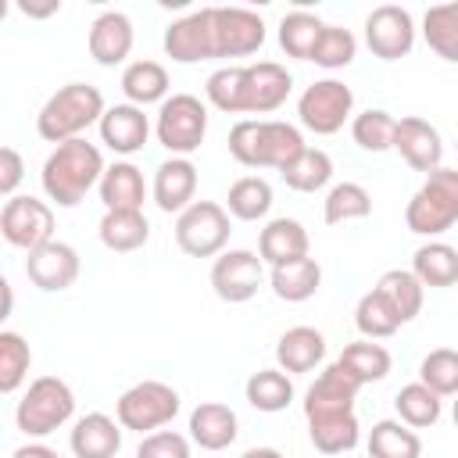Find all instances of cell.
<instances>
[{"label": "cell", "instance_id": "38", "mask_svg": "<svg viewBox=\"0 0 458 458\" xmlns=\"http://www.w3.org/2000/svg\"><path fill=\"white\" fill-rule=\"evenodd\" d=\"M336 361H340L361 386H365V383H379V379H386V372H390V365H394L390 351H386L383 344H372V340L347 344V347L340 351Z\"/></svg>", "mask_w": 458, "mask_h": 458}, {"label": "cell", "instance_id": "26", "mask_svg": "<svg viewBox=\"0 0 458 458\" xmlns=\"http://www.w3.org/2000/svg\"><path fill=\"white\" fill-rule=\"evenodd\" d=\"M322 358H326V336L315 326H293L276 344V365L290 376L311 372L315 365H322Z\"/></svg>", "mask_w": 458, "mask_h": 458}, {"label": "cell", "instance_id": "14", "mask_svg": "<svg viewBox=\"0 0 458 458\" xmlns=\"http://www.w3.org/2000/svg\"><path fill=\"white\" fill-rule=\"evenodd\" d=\"M265 279V261L254 250H222L211 265V290L225 304H243L258 293Z\"/></svg>", "mask_w": 458, "mask_h": 458}, {"label": "cell", "instance_id": "29", "mask_svg": "<svg viewBox=\"0 0 458 458\" xmlns=\"http://www.w3.org/2000/svg\"><path fill=\"white\" fill-rule=\"evenodd\" d=\"M97 236L107 250L129 254V250H140L150 240V222H147L143 211H104V218L97 225Z\"/></svg>", "mask_w": 458, "mask_h": 458}, {"label": "cell", "instance_id": "25", "mask_svg": "<svg viewBox=\"0 0 458 458\" xmlns=\"http://www.w3.org/2000/svg\"><path fill=\"white\" fill-rule=\"evenodd\" d=\"M258 254L265 265H286L297 258H308V229L297 218H272L258 236Z\"/></svg>", "mask_w": 458, "mask_h": 458}, {"label": "cell", "instance_id": "35", "mask_svg": "<svg viewBox=\"0 0 458 458\" xmlns=\"http://www.w3.org/2000/svg\"><path fill=\"white\" fill-rule=\"evenodd\" d=\"M322 29L326 25L311 11H290V14H283V21H279V47H283V54L286 57H297V61H311Z\"/></svg>", "mask_w": 458, "mask_h": 458}, {"label": "cell", "instance_id": "27", "mask_svg": "<svg viewBox=\"0 0 458 458\" xmlns=\"http://www.w3.org/2000/svg\"><path fill=\"white\" fill-rule=\"evenodd\" d=\"M268 283H272V293H276L279 301L301 304V301H308V297L318 293V286H322V268H318L315 258H297V261L276 265L272 276H268Z\"/></svg>", "mask_w": 458, "mask_h": 458}, {"label": "cell", "instance_id": "24", "mask_svg": "<svg viewBox=\"0 0 458 458\" xmlns=\"http://www.w3.org/2000/svg\"><path fill=\"white\" fill-rule=\"evenodd\" d=\"M97 190H100L104 211H143L147 182H143V172L132 161L107 165V172H104V179H100Z\"/></svg>", "mask_w": 458, "mask_h": 458}, {"label": "cell", "instance_id": "50", "mask_svg": "<svg viewBox=\"0 0 458 458\" xmlns=\"http://www.w3.org/2000/svg\"><path fill=\"white\" fill-rule=\"evenodd\" d=\"M61 4L57 0H50V4H43V7H32V4H18V11L21 14H32V18H47V14H54Z\"/></svg>", "mask_w": 458, "mask_h": 458}, {"label": "cell", "instance_id": "5", "mask_svg": "<svg viewBox=\"0 0 458 458\" xmlns=\"http://www.w3.org/2000/svg\"><path fill=\"white\" fill-rule=\"evenodd\" d=\"M404 222L415 236H440L458 222V168H437L411 193Z\"/></svg>", "mask_w": 458, "mask_h": 458}, {"label": "cell", "instance_id": "4", "mask_svg": "<svg viewBox=\"0 0 458 458\" xmlns=\"http://www.w3.org/2000/svg\"><path fill=\"white\" fill-rule=\"evenodd\" d=\"M104 93L89 82H68L61 86L36 114V132L47 143H68V140H82V132L89 125H100L104 118Z\"/></svg>", "mask_w": 458, "mask_h": 458}, {"label": "cell", "instance_id": "13", "mask_svg": "<svg viewBox=\"0 0 458 458\" xmlns=\"http://www.w3.org/2000/svg\"><path fill=\"white\" fill-rule=\"evenodd\" d=\"M365 43L379 61H401L415 47V21L408 7L379 4L365 18Z\"/></svg>", "mask_w": 458, "mask_h": 458}, {"label": "cell", "instance_id": "48", "mask_svg": "<svg viewBox=\"0 0 458 458\" xmlns=\"http://www.w3.org/2000/svg\"><path fill=\"white\" fill-rule=\"evenodd\" d=\"M21 175H25V165H21V154L7 143V147H0V193L11 200L14 197V190H18V182H21Z\"/></svg>", "mask_w": 458, "mask_h": 458}, {"label": "cell", "instance_id": "21", "mask_svg": "<svg viewBox=\"0 0 458 458\" xmlns=\"http://www.w3.org/2000/svg\"><path fill=\"white\" fill-rule=\"evenodd\" d=\"M150 136V118L136 104H114L100 118V143L111 147L114 154H136L147 147Z\"/></svg>", "mask_w": 458, "mask_h": 458}, {"label": "cell", "instance_id": "49", "mask_svg": "<svg viewBox=\"0 0 458 458\" xmlns=\"http://www.w3.org/2000/svg\"><path fill=\"white\" fill-rule=\"evenodd\" d=\"M11 458H61V454L54 447H47V444H21V447H14Z\"/></svg>", "mask_w": 458, "mask_h": 458}, {"label": "cell", "instance_id": "28", "mask_svg": "<svg viewBox=\"0 0 458 458\" xmlns=\"http://www.w3.org/2000/svg\"><path fill=\"white\" fill-rule=\"evenodd\" d=\"M122 93L125 104L147 107V104H165L168 100V72L157 61H132L122 72Z\"/></svg>", "mask_w": 458, "mask_h": 458}, {"label": "cell", "instance_id": "15", "mask_svg": "<svg viewBox=\"0 0 458 458\" xmlns=\"http://www.w3.org/2000/svg\"><path fill=\"white\" fill-rule=\"evenodd\" d=\"M215 21V57H247L265 43V21L247 7H211Z\"/></svg>", "mask_w": 458, "mask_h": 458}, {"label": "cell", "instance_id": "17", "mask_svg": "<svg viewBox=\"0 0 458 458\" xmlns=\"http://www.w3.org/2000/svg\"><path fill=\"white\" fill-rule=\"evenodd\" d=\"M394 150L408 161V168L415 172H437L440 157H444V140L437 132V125H429L419 114L397 118V132H394Z\"/></svg>", "mask_w": 458, "mask_h": 458}, {"label": "cell", "instance_id": "43", "mask_svg": "<svg viewBox=\"0 0 458 458\" xmlns=\"http://www.w3.org/2000/svg\"><path fill=\"white\" fill-rule=\"evenodd\" d=\"M29 365H32V351L25 336L14 329H4L0 333V394H14L25 383Z\"/></svg>", "mask_w": 458, "mask_h": 458}, {"label": "cell", "instance_id": "18", "mask_svg": "<svg viewBox=\"0 0 458 458\" xmlns=\"http://www.w3.org/2000/svg\"><path fill=\"white\" fill-rule=\"evenodd\" d=\"M25 276H29L32 286H39L47 293L68 290L79 279V250L72 243L50 240L47 247H39L25 258Z\"/></svg>", "mask_w": 458, "mask_h": 458}, {"label": "cell", "instance_id": "6", "mask_svg": "<svg viewBox=\"0 0 458 458\" xmlns=\"http://www.w3.org/2000/svg\"><path fill=\"white\" fill-rule=\"evenodd\" d=\"M75 415V394L57 376H39L29 383L14 408V422L25 437H50Z\"/></svg>", "mask_w": 458, "mask_h": 458}, {"label": "cell", "instance_id": "37", "mask_svg": "<svg viewBox=\"0 0 458 458\" xmlns=\"http://www.w3.org/2000/svg\"><path fill=\"white\" fill-rule=\"evenodd\" d=\"M225 211L240 222H258L272 211V186L268 179L261 175H243L229 186V197H225Z\"/></svg>", "mask_w": 458, "mask_h": 458}, {"label": "cell", "instance_id": "40", "mask_svg": "<svg viewBox=\"0 0 458 458\" xmlns=\"http://www.w3.org/2000/svg\"><path fill=\"white\" fill-rule=\"evenodd\" d=\"M369 215H372V197L361 182H336L322 200L326 225H344V222L369 218Z\"/></svg>", "mask_w": 458, "mask_h": 458}, {"label": "cell", "instance_id": "10", "mask_svg": "<svg viewBox=\"0 0 458 458\" xmlns=\"http://www.w3.org/2000/svg\"><path fill=\"white\" fill-rule=\"evenodd\" d=\"M354 111V93L340 79H318L297 97V118L315 136H333Z\"/></svg>", "mask_w": 458, "mask_h": 458}, {"label": "cell", "instance_id": "20", "mask_svg": "<svg viewBox=\"0 0 458 458\" xmlns=\"http://www.w3.org/2000/svg\"><path fill=\"white\" fill-rule=\"evenodd\" d=\"M132 21H129V14H122V11H104V14H97L93 18V25H89V57L97 61V64H104V68H111V64H122L129 54H132Z\"/></svg>", "mask_w": 458, "mask_h": 458}, {"label": "cell", "instance_id": "41", "mask_svg": "<svg viewBox=\"0 0 458 458\" xmlns=\"http://www.w3.org/2000/svg\"><path fill=\"white\" fill-rule=\"evenodd\" d=\"M354 326L365 340H386L401 329V318L394 315V308L386 304V297L372 286L369 293H361L358 308H354Z\"/></svg>", "mask_w": 458, "mask_h": 458}, {"label": "cell", "instance_id": "52", "mask_svg": "<svg viewBox=\"0 0 458 458\" xmlns=\"http://www.w3.org/2000/svg\"><path fill=\"white\" fill-rule=\"evenodd\" d=\"M451 419H454V429H458V401H454V408H451Z\"/></svg>", "mask_w": 458, "mask_h": 458}, {"label": "cell", "instance_id": "33", "mask_svg": "<svg viewBox=\"0 0 458 458\" xmlns=\"http://www.w3.org/2000/svg\"><path fill=\"white\" fill-rule=\"evenodd\" d=\"M422 440L401 419H379L369 429V458H419Z\"/></svg>", "mask_w": 458, "mask_h": 458}, {"label": "cell", "instance_id": "1", "mask_svg": "<svg viewBox=\"0 0 458 458\" xmlns=\"http://www.w3.org/2000/svg\"><path fill=\"white\" fill-rule=\"evenodd\" d=\"M293 89V75L276 61H258L243 68H218L208 75L204 93L211 107L225 114H272L286 104Z\"/></svg>", "mask_w": 458, "mask_h": 458}, {"label": "cell", "instance_id": "34", "mask_svg": "<svg viewBox=\"0 0 458 458\" xmlns=\"http://www.w3.org/2000/svg\"><path fill=\"white\" fill-rule=\"evenodd\" d=\"M422 39L437 57L458 64V0L437 4L422 14Z\"/></svg>", "mask_w": 458, "mask_h": 458}, {"label": "cell", "instance_id": "9", "mask_svg": "<svg viewBox=\"0 0 458 458\" xmlns=\"http://www.w3.org/2000/svg\"><path fill=\"white\" fill-rule=\"evenodd\" d=\"M229 211L215 200H193L175 218V243L190 258H215L229 243Z\"/></svg>", "mask_w": 458, "mask_h": 458}, {"label": "cell", "instance_id": "7", "mask_svg": "<svg viewBox=\"0 0 458 458\" xmlns=\"http://www.w3.org/2000/svg\"><path fill=\"white\" fill-rule=\"evenodd\" d=\"M154 136H157V143L172 157H190L204 143V136H208V107L200 104V97H193V93H172L157 107Z\"/></svg>", "mask_w": 458, "mask_h": 458}, {"label": "cell", "instance_id": "44", "mask_svg": "<svg viewBox=\"0 0 458 458\" xmlns=\"http://www.w3.org/2000/svg\"><path fill=\"white\" fill-rule=\"evenodd\" d=\"M308 437H311L315 451H322V454H344V451H354L358 447L361 426H358V415H344V419L308 422Z\"/></svg>", "mask_w": 458, "mask_h": 458}, {"label": "cell", "instance_id": "8", "mask_svg": "<svg viewBox=\"0 0 458 458\" xmlns=\"http://www.w3.org/2000/svg\"><path fill=\"white\" fill-rule=\"evenodd\" d=\"M114 415H118L122 429H136L140 437L157 433L161 426H168L179 415V390L168 386V383H161V379L132 383L114 401Z\"/></svg>", "mask_w": 458, "mask_h": 458}, {"label": "cell", "instance_id": "39", "mask_svg": "<svg viewBox=\"0 0 458 458\" xmlns=\"http://www.w3.org/2000/svg\"><path fill=\"white\" fill-rule=\"evenodd\" d=\"M394 408H397V419L411 429H426V426H437L444 404H440V394H433L426 383H408L397 390L394 397Z\"/></svg>", "mask_w": 458, "mask_h": 458}, {"label": "cell", "instance_id": "32", "mask_svg": "<svg viewBox=\"0 0 458 458\" xmlns=\"http://www.w3.org/2000/svg\"><path fill=\"white\" fill-rule=\"evenodd\" d=\"M243 394H247V404L250 408L276 415V411H283L293 401V379L283 369H258L243 383Z\"/></svg>", "mask_w": 458, "mask_h": 458}, {"label": "cell", "instance_id": "42", "mask_svg": "<svg viewBox=\"0 0 458 458\" xmlns=\"http://www.w3.org/2000/svg\"><path fill=\"white\" fill-rule=\"evenodd\" d=\"M394 132H397V118L383 107H369L361 114L351 118V136L361 150H372V154H383L394 147Z\"/></svg>", "mask_w": 458, "mask_h": 458}, {"label": "cell", "instance_id": "36", "mask_svg": "<svg viewBox=\"0 0 458 458\" xmlns=\"http://www.w3.org/2000/svg\"><path fill=\"white\" fill-rule=\"evenodd\" d=\"M279 175H283V182H286L290 190H297V193H315V190H322V186L333 179V157H329L326 150H318V147H304Z\"/></svg>", "mask_w": 458, "mask_h": 458}, {"label": "cell", "instance_id": "2", "mask_svg": "<svg viewBox=\"0 0 458 458\" xmlns=\"http://www.w3.org/2000/svg\"><path fill=\"white\" fill-rule=\"evenodd\" d=\"M104 172H107V165H104V154L97 143L68 140L50 150V157L43 161L39 182H43V193L57 208H75L93 186H100Z\"/></svg>", "mask_w": 458, "mask_h": 458}, {"label": "cell", "instance_id": "45", "mask_svg": "<svg viewBox=\"0 0 458 458\" xmlns=\"http://www.w3.org/2000/svg\"><path fill=\"white\" fill-rule=\"evenodd\" d=\"M419 383H426L440 397H458V351L437 347L419 361Z\"/></svg>", "mask_w": 458, "mask_h": 458}, {"label": "cell", "instance_id": "19", "mask_svg": "<svg viewBox=\"0 0 458 458\" xmlns=\"http://www.w3.org/2000/svg\"><path fill=\"white\" fill-rule=\"evenodd\" d=\"M154 204L165 211V215H182L190 204H193V193H197V165L190 157H168L154 168Z\"/></svg>", "mask_w": 458, "mask_h": 458}, {"label": "cell", "instance_id": "22", "mask_svg": "<svg viewBox=\"0 0 458 458\" xmlns=\"http://www.w3.org/2000/svg\"><path fill=\"white\" fill-rule=\"evenodd\" d=\"M68 447L75 458H114L122 451V422L104 411H89L75 419L68 433Z\"/></svg>", "mask_w": 458, "mask_h": 458}, {"label": "cell", "instance_id": "47", "mask_svg": "<svg viewBox=\"0 0 458 458\" xmlns=\"http://www.w3.org/2000/svg\"><path fill=\"white\" fill-rule=\"evenodd\" d=\"M136 458H190V440L175 429H157L140 440Z\"/></svg>", "mask_w": 458, "mask_h": 458}, {"label": "cell", "instance_id": "30", "mask_svg": "<svg viewBox=\"0 0 458 458\" xmlns=\"http://www.w3.org/2000/svg\"><path fill=\"white\" fill-rule=\"evenodd\" d=\"M411 272L419 276L422 286H454L458 283V247L444 240H429L411 254Z\"/></svg>", "mask_w": 458, "mask_h": 458}, {"label": "cell", "instance_id": "51", "mask_svg": "<svg viewBox=\"0 0 458 458\" xmlns=\"http://www.w3.org/2000/svg\"><path fill=\"white\" fill-rule=\"evenodd\" d=\"M240 458H283V451H276V447H250Z\"/></svg>", "mask_w": 458, "mask_h": 458}, {"label": "cell", "instance_id": "12", "mask_svg": "<svg viewBox=\"0 0 458 458\" xmlns=\"http://www.w3.org/2000/svg\"><path fill=\"white\" fill-rule=\"evenodd\" d=\"M361 383L340 365H326L318 372V379L308 386L304 394V419L308 422H322V419H344V415H354V397H358Z\"/></svg>", "mask_w": 458, "mask_h": 458}, {"label": "cell", "instance_id": "31", "mask_svg": "<svg viewBox=\"0 0 458 458\" xmlns=\"http://www.w3.org/2000/svg\"><path fill=\"white\" fill-rule=\"evenodd\" d=\"M376 290L386 297V304L394 308V315L404 322H411L419 311H422V297H426V286L419 283V276L411 268H390L379 276Z\"/></svg>", "mask_w": 458, "mask_h": 458}, {"label": "cell", "instance_id": "16", "mask_svg": "<svg viewBox=\"0 0 458 458\" xmlns=\"http://www.w3.org/2000/svg\"><path fill=\"white\" fill-rule=\"evenodd\" d=\"M165 54L179 64H197L215 57V21L211 7H200L165 29Z\"/></svg>", "mask_w": 458, "mask_h": 458}, {"label": "cell", "instance_id": "23", "mask_svg": "<svg viewBox=\"0 0 458 458\" xmlns=\"http://www.w3.org/2000/svg\"><path fill=\"white\" fill-rule=\"evenodd\" d=\"M240 433V419L222 401H200L190 411V440L200 451H225Z\"/></svg>", "mask_w": 458, "mask_h": 458}, {"label": "cell", "instance_id": "46", "mask_svg": "<svg viewBox=\"0 0 458 458\" xmlns=\"http://www.w3.org/2000/svg\"><path fill=\"white\" fill-rule=\"evenodd\" d=\"M354 54H358L354 32L344 29V25H326L322 36H318V47H315V54H311V61H315L318 68L336 72V68H347V64L354 61Z\"/></svg>", "mask_w": 458, "mask_h": 458}, {"label": "cell", "instance_id": "11", "mask_svg": "<svg viewBox=\"0 0 458 458\" xmlns=\"http://www.w3.org/2000/svg\"><path fill=\"white\" fill-rule=\"evenodd\" d=\"M0 233L11 247L32 254V250H39L54 240V211L39 197L14 193L0 211Z\"/></svg>", "mask_w": 458, "mask_h": 458}, {"label": "cell", "instance_id": "3", "mask_svg": "<svg viewBox=\"0 0 458 458\" xmlns=\"http://www.w3.org/2000/svg\"><path fill=\"white\" fill-rule=\"evenodd\" d=\"M304 136L297 125L279 118H240L229 129V154L247 168H276L283 172L301 150Z\"/></svg>", "mask_w": 458, "mask_h": 458}]
</instances>
